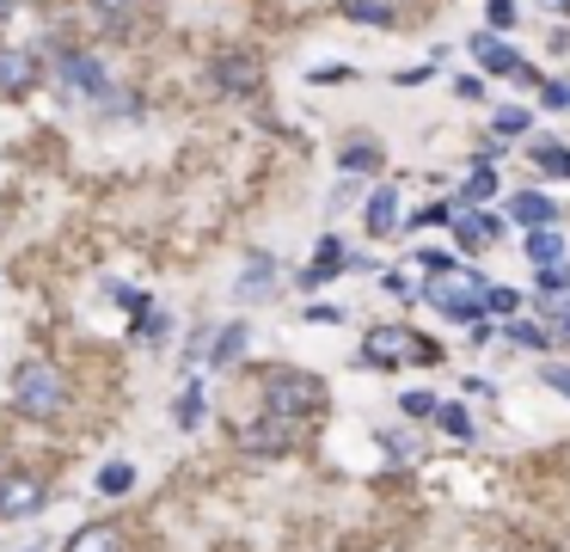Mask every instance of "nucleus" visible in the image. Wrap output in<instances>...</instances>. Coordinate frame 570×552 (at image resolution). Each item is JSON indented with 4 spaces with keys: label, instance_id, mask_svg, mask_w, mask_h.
I'll use <instances>...</instances> for the list:
<instances>
[{
    "label": "nucleus",
    "instance_id": "obj_1",
    "mask_svg": "<svg viewBox=\"0 0 570 552\" xmlns=\"http://www.w3.org/2000/svg\"><path fill=\"white\" fill-rule=\"evenodd\" d=\"M485 276L473 271V264H447V271H435V276H423V301L435 307V313H447V320H478L485 313Z\"/></svg>",
    "mask_w": 570,
    "mask_h": 552
},
{
    "label": "nucleus",
    "instance_id": "obj_2",
    "mask_svg": "<svg viewBox=\"0 0 570 552\" xmlns=\"http://www.w3.org/2000/svg\"><path fill=\"white\" fill-rule=\"evenodd\" d=\"M264 412L301 424V417L325 412V381L319 375H301V368H270L264 375Z\"/></svg>",
    "mask_w": 570,
    "mask_h": 552
},
{
    "label": "nucleus",
    "instance_id": "obj_3",
    "mask_svg": "<svg viewBox=\"0 0 570 552\" xmlns=\"http://www.w3.org/2000/svg\"><path fill=\"white\" fill-rule=\"evenodd\" d=\"M435 344L417 337L411 325H369L362 337V368H405V363H430Z\"/></svg>",
    "mask_w": 570,
    "mask_h": 552
},
{
    "label": "nucleus",
    "instance_id": "obj_4",
    "mask_svg": "<svg viewBox=\"0 0 570 552\" xmlns=\"http://www.w3.org/2000/svg\"><path fill=\"white\" fill-rule=\"evenodd\" d=\"M13 399H19V412L25 417H56L68 405V387H62V375H56L49 363H19Z\"/></svg>",
    "mask_w": 570,
    "mask_h": 552
},
{
    "label": "nucleus",
    "instance_id": "obj_5",
    "mask_svg": "<svg viewBox=\"0 0 570 552\" xmlns=\"http://www.w3.org/2000/svg\"><path fill=\"white\" fill-rule=\"evenodd\" d=\"M473 56L485 61L491 74H503V80H522V87H534V80H539L534 68H527V61L515 56V49H503V44H497L491 31H478V37H473Z\"/></svg>",
    "mask_w": 570,
    "mask_h": 552
},
{
    "label": "nucleus",
    "instance_id": "obj_6",
    "mask_svg": "<svg viewBox=\"0 0 570 552\" xmlns=\"http://www.w3.org/2000/svg\"><path fill=\"white\" fill-rule=\"evenodd\" d=\"M289 442H294V424L277 412H264L252 429H240V448H246V455H282Z\"/></svg>",
    "mask_w": 570,
    "mask_h": 552
},
{
    "label": "nucleus",
    "instance_id": "obj_7",
    "mask_svg": "<svg viewBox=\"0 0 570 552\" xmlns=\"http://www.w3.org/2000/svg\"><path fill=\"white\" fill-rule=\"evenodd\" d=\"M56 74H62V87L86 92V99H105V68H98L93 56H80V49H62V56H56Z\"/></svg>",
    "mask_w": 570,
    "mask_h": 552
},
{
    "label": "nucleus",
    "instance_id": "obj_8",
    "mask_svg": "<svg viewBox=\"0 0 570 552\" xmlns=\"http://www.w3.org/2000/svg\"><path fill=\"white\" fill-rule=\"evenodd\" d=\"M264 68L258 56H246V49H228V56H216V87L221 92H258Z\"/></svg>",
    "mask_w": 570,
    "mask_h": 552
},
{
    "label": "nucleus",
    "instance_id": "obj_9",
    "mask_svg": "<svg viewBox=\"0 0 570 552\" xmlns=\"http://www.w3.org/2000/svg\"><path fill=\"white\" fill-rule=\"evenodd\" d=\"M32 509H44V479H32V473L0 479V516H32Z\"/></svg>",
    "mask_w": 570,
    "mask_h": 552
},
{
    "label": "nucleus",
    "instance_id": "obj_10",
    "mask_svg": "<svg viewBox=\"0 0 570 552\" xmlns=\"http://www.w3.org/2000/svg\"><path fill=\"white\" fill-rule=\"evenodd\" d=\"M37 87V61L25 56V49H7L0 56V99H19V92Z\"/></svg>",
    "mask_w": 570,
    "mask_h": 552
},
{
    "label": "nucleus",
    "instance_id": "obj_11",
    "mask_svg": "<svg viewBox=\"0 0 570 552\" xmlns=\"http://www.w3.org/2000/svg\"><path fill=\"white\" fill-rule=\"evenodd\" d=\"M509 215H515L527 233H539V228H552V221H558V203H552V197H539V191H515Z\"/></svg>",
    "mask_w": 570,
    "mask_h": 552
},
{
    "label": "nucleus",
    "instance_id": "obj_12",
    "mask_svg": "<svg viewBox=\"0 0 570 552\" xmlns=\"http://www.w3.org/2000/svg\"><path fill=\"white\" fill-rule=\"evenodd\" d=\"M362 221H369L374 240H381V233H393V228H399V191H393V184H381V191L369 197V209H362Z\"/></svg>",
    "mask_w": 570,
    "mask_h": 552
},
{
    "label": "nucleus",
    "instance_id": "obj_13",
    "mask_svg": "<svg viewBox=\"0 0 570 552\" xmlns=\"http://www.w3.org/2000/svg\"><path fill=\"white\" fill-rule=\"evenodd\" d=\"M338 271H350L344 264V245L338 240H319V252H313V264L301 271V289H319V283H331Z\"/></svg>",
    "mask_w": 570,
    "mask_h": 552
},
{
    "label": "nucleus",
    "instance_id": "obj_14",
    "mask_svg": "<svg viewBox=\"0 0 570 552\" xmlns=\"http://www.w3.org/2000/svg\"><path fill=\"white\" fill-rule=\"evenodd\" d=\"M497 233H503V221H497V215H454V240L466 245V252H473V245H485V240H497Z\"/></svg>",
    "mask_w": 570,
    "mask_h": 552
},
{
    "label": "nucleus",
    "instance_id": "obj_15",
    "mask_svg": "<svg viewBox=\"0 0 570 552\" xmlns=\"http://www.w3.org/2000/svg\"><path fill=\"white\" fill-rule=\"evenodd\" d=\"M233 289L246 295V301H258V295H270V289H277V264L264 258V252H258V258H246V271H240V283H233Z\"/></svg>",
    "mask_w": 570,
    "mask_h": 552
},
{
    "label": "nucleus",
    "instance_id": "obj_16",
    "mask_svg": "<svg viewBox=\"0 0 570 552\" xmlns=\"http://www.w3.org/2000/svg\"><path fill=\"white\" fill-rule=\"evenodd\" d=\"M68 552H124V534H117L110 521H93V528H80V534L68 540Z\"/></svg>",
    "mask_w": 570,
    "mask_h": 552
},
{
    "label": "nucleus",
    "instance_id": "obj_17",
    "mask_svg": "<svg viewBox=\"0 0 570 552\" xmlns=\"http://www.w3.org/2000/svg\"><path fill=\"white\" fill-rule=\"evenodd\" d=\"M338 166L350 172V179H362V172H374V166H381V148H374V141H350V148L338 153Z\"/></svg>",
    "mask_w": 570,
    "mask_h": 552
},
{
    "label": "nucleus",
    "instance_id": "obj_18",
    "mask_svg": "<svg viewBox=\"0 0 570 552\" xmlns=\"http://www.w3.org/2000/svg\"><path fill=\"white\" fill-rule=\"evenodd\" d=\"M534 166L546 172V179H570V148H558V141H534Z\"/></svg>",
    "mask_w": 570,
    "mask_h": 552
},
{
    "label": "nucleus",
    "instance_id": "obj_19",
    "mask_svg": "<svg viewBox=\"0 0 570 552\" xmlns=\"http://www.w3.org/2000/svg\"><path fill=\"white\" fill-rule=\"evenodd\" d=\"M338 7L356 25H393V7H386V0H338Z\"/></svg>",
    "mask_w": 570,
    "mask_h": 552
},
{
    "label": "nucleus",
    "instance_id": "obj_20",
    "mask_svg": "<svg viewBox=\"0 0 570 552\" xmlns=\"http://www.w3.org/2000/svg\"><path fill=\"white\" fill-rule=\"evenodd\" d=\"M527 258H534V264H558V258H565V233H552V228L527 233Z\"/></svg>",
    "mask_w": 570,
    "mask_h": 552
},
{
    "label": "nucleus",
    "instance_id": "obj_21",
    "mask_svg": "<svg viewBox=\"0 0 570 552\" xmlns=\"http://www.w3.org/2000/svg\"><path fill=\"white\" fill-rule=\"evenodd\" d=\"M435 424L447 429V436H454V442H473V412H466V405H442V412H435Z\"/></svg>",
    "mask_w": 570,
    "mask_h": 552
},
{
    "label": "nucleus",
    "instance_id": "obj_22",
    "mask_svg": "<svg viewBox=\"0 0 570 552\" xmlns=\"http://www.w3.org/2000/svg\"><path fill=\"white\" fill-rule=\"evenodd\" d=\"M129 485H136V467H129V460H110L105 473H98V491H105V497H124Z\"/></svg>",
    "mask_w": 570,
    "mask_h": 552
},
{
    "label": "nucleus",
    "instance_id": "obj_23",
    "mask_svg": "<svg viewBox=\"0 0 570 552\" xmlns=\"http://www.w3.org/2000/svg\"><path fill=\"white\" fill-rule=\"evenodd\" d=\"M240 350H246V325H228V332L216 337V350H209V363H216V368H228Z\"/></svg>",
    "mask_w": 570,
    "mask_h": 552
},
{
    "label": "nucleus",
    "instance_id": "obj_24",
    "mask_svg": "<svg viewBox=\"0 0 570 552\" xmlns=\"http://www.w3.org/2000/svg\"><path fill=\"white\" fill-rule=\"evenodd\" d=\"M202 405H209L202 387H185V393H178V429H197L202 424Z\"/></svg>",
    "mask_w": 570,
    "mask_h": 552
},
{
    "label": "nucleus",
    "instance_id": "obj_25",
    "mask_svg": "<svg viewBox=\"0 0 570 552\" xmlns=\"http://www.w3.org/2000/svg\"><path fill=\"white\" fill-rule=\"evenodd\" d=\"M491 191H497V172L485 166V160H478V172H473V179H466V209H478V203L491 197Z\"/></svg>",
    "mask_w": 570,
    "mask_h": 552
},
{
    "label": "nucleus",
    "instance_id": "obj_26",
    "mask_svg": "<svg viewBox=\"0 0 570 552\" xmlns=\"http://www.w3.org/2000/svg\"><path fill=\"white\" fill-rule=\"evenodd\" d=\"M136 337H166V313L141 301V307H136Z\"/></svg>",
    "mask_w": 570,
    "mask_h": 552
},
{
    "label": "nucleus",
    "instance_id": "obj_27",
    "mask_svg": "<svg viewBox=\"0 0 570 552\" xmlns=\"http://www.w3.org/2000/svg\"><path fill=\"white\" fill-rule=\"evenodd\" d=\"M399 412L417 424V417H435V412H442V399H435V393H405V399H399Z\"/></svg>",
    "mask_w": 570,
    "mask_h": 552
},
{
    "label": "nucleus",
    "instance_id": "obj_28",
    "mask_svg": "<svg viewBox=\"0 0 570 552\" xmlns=\"http://www.w3.org/2000/svg\"><path fill=\"white\" fill-rule=\"evenodd\" d=\"M509 344H522V350H539V344H546V332H539V325H527V320H509Z\"/></svg>",
    "mask_w": 570,
    "mask_h": 552
},
{
    "label": "nucleus",
    "instance_id": "obj_29",
    "mask_svg": "<svg viewBox=\"0 0 570 552\" xmlns=\"http://www.w3.org/2000/svg\"><path fill=\"white\" fill-rule=\"evenodd\" d=\"M485 313H522V295L515 289H485Z\"/></svg>",
    "mask_w": 570,
    "mask_h": 552
},
{
    "label": "nucleus",
    "instance_id": "obj_30",
    "mask_svg": "<svg viewBox=\"0 0 570 552\" xmlns=\"http://www.w3.org/2000/svg\"><path fill=\"white\" fill-rule=\"evenodd\" d=\"M381 448H393L399 460H423V448H417L411 436H399V429H381Z\"/></svg>",
    "mask_w": 570,
    "mask_h": 552
},
{
    "label": "nucleus",
    "instance_id": "obj_31",
    "mask_svg": "<svg viewBox=\"0 0 570 552\" xmlns=\"http://www.w3.org/2000/svg\"><path fill=\"white\" fill-rule=\"evenodd\" d=\"M522 129H527V111H515V105L497 111V136H522Z\"/></svg>",
    "mask_w": 570,
    "mask_h": 552
},
{
    "label": "nucleus",
    "instance_id": "obj_32",
    "mask_svg": "<svg viewBox=\"0 0 570 552\" xmlns=\"http://www.w3.org/2000/svg\"><path fill=\"white\" fill-rule=\"evenodd\" d=\"M539 289H546V295L565 289L570 295V271H558V264H539Z\"/></svg>",
    "mask_w": 570,
    "mask_h": 552
},
{
    "label": "nucleus",
    "instance_id": "obj_33",
    "mask_svg": "<svg viewBox=\"0 0 570 552\" xmlns=\"http://www.w3.org/2000/svg\"><path fill=\"white\" fill-rule=\"evenodd\" d=\"M485 13H491V31H509L515 25V0H485Z\"/></svg>",
    "mask_w": 570,
    "mask_h": 552
},
{
    "label": "nucleus",
    "instance_id": "obj_34",
    "mask_svg": "<svg viewBox=\"0 0 570 552\" xmlns=\"http://www.w3.org/2000/svg\"><path fill=\"white\" fill-rule=\"evenodd\" d=\"M93 7H98V13L110 19V25H124V19L136 13V0H93Z\"/></svg>",
    "mask_w": 570,
    "mask_h": 552
},
{
    "label": "nucleus",
    "instance_id": "obj_35",
    "mask_svg": "<svg viewBox=\"0 0 570 552\" xmlns=\"http://www.w3.org/2000/svg\"><path fill=\"white\" fill-rule=\"evenodd\" d=\"M442 221H454V209H447V203H430V209H417V228H442Z\"/></svg>",
    "mask_w": 570,
    "mask_h": 552
},
{
    "label": "nucleus",
    "instance_id": "obj_36",
    "mask_svg": "<svg viewBox=\"0 0 570 552\" xmlns=\"http://www.w3.org/2000/svg\"><path fill=\"white\" fill-rule=\"evenodd\" d=\"M539 99H546L552 111H565L570 105V87H565V80H546V87H539Z\"/></svg>",
    "mask_w": 570,
    "mask_h": 552
},
{
    "label": "nucleus",
    "instance_id": "obj_37",
    "mask_svg": "<svg viewBox=\"0 0 570 552\" xmlns=\"http://www.w3.org/2000/svg\"><path fill=\"white\" fill-rule=\"evenodd\" d=\"M307 320H313V325H338V320H344V307H331V301H313V307H307Z\"/></svg>",
    "mask_w": 570,
    "mask_h": 552
},
{
    "label": "nucleus",
    "instance_id": "obj_38",
    "mask_svg": "<svg viewBox=\"0 0 570 552\" xmlns=\"http://www.w3.org/2000/svg\"><path fill=\"white\" fill-rule=\"evenodd\" d=\"M539 381H546V387H558V393H565V399H570V368H558V363H546V368H539Z\"/></svg>",
    "mask_w": 570,
    "mask_h": 552
},
{
    "label": "nucleus",
    "instance_id": "obj_39",
    "mask_svg": "<svg viewBox=\"0 0 570 552\" xmlns=\"http://www.w3.org/2000/svg\"><path fill=\"white\" fill-rule=\"evenodd\" d=\"M331 80H350V68H344V61H331V68H313V87H331Z\"/></svg>",
    "mask_w": 570,
    "mask_h": 552
},
{
    "label": "nucleus",
    "instance_id": "obj_40",
    "mask_svg": "<svg viewBox=\"0 0 570 552\" xmlns=\"http://www.w3.org/2000/svg\"><path fill=\"white\" fill-rule=\"evenodd\" d=\"M552 320H558V337H570V307H552Z\"/></svg>",
    "mask_w": 570,
    "mask_h": 552
},
{
    "label": "nucleus",
    "instance_id": "obj_41",
    "mask_svg": "<svg viewBox=\"0 0 570 552\" xmlns=\"http://www.w3.org/2000/svg\"><path fill=\"white\" fill-rule=\"evenodd\" d=\"M539 7H546V13H565V19H570V0H539Z\"/></svg>",
    "mask_w": 570,
    "mask_h": 552
},
{
    "label": "nucleus",
    "instance_id": "obj_42",
    "mask_svg": "<svg viewBox=\"0 0 570 552\" xmlns=\"http://www.w3.org/2000/svg\"><path fill=\"white\" fill-rule=\"evenodd\" d=\"M0 13H13V0H0Z\"/></svg>",
    "mask_w": 570,
    "mask_h": 552
}]
</instances>
